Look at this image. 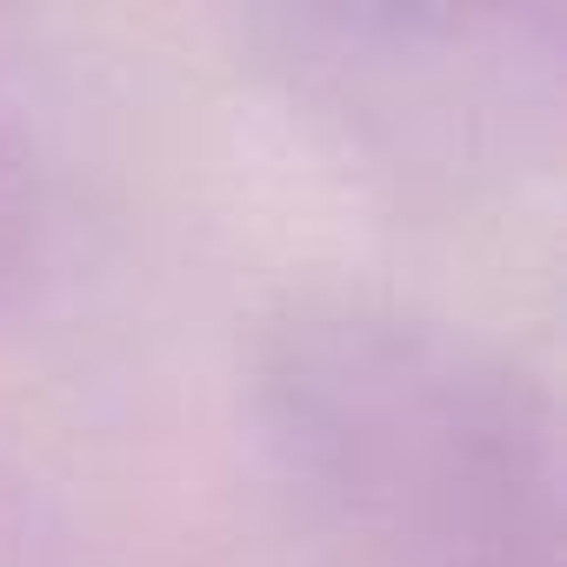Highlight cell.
I'll list each match as a JSON object with an SVG mask.
<instances>
[{
	"label": "cell",
	"instance_id": "obj_1",
	"mask_svg": "<svg viewBox=\"0 0 567 567\" xmlns=\"http://www.w3.org/2000/svg\"><path fill=\"white\" fill-rule=\"evenodd\" d=\"M288 474L368 567H560L547 401L474 334L394 301H301L260 354Z\"/></svg>",
	"mask_w": 567,
	"mask_h": 567
},
{
	"label": "cell",
	"instance_id": "obj_2",
	"mask_svg": "<svg viewBox=\"0 0 567 567\" xmlns=\"http://www.w3.org/2000/svg\"><path fill=\"white\" fill-rule=\"evenodd\" d=\"M28 220H34V194H28V161H21V141L0 114V274H8L28 247Z\"/></svg>",
	"mask_w": 567,
	"mask_h": 567
}]
</instances>
